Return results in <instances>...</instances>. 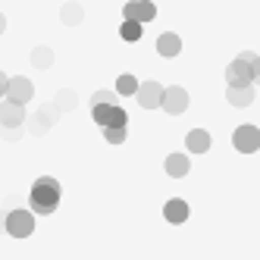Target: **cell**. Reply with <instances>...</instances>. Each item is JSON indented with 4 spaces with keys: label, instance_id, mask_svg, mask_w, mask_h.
<instances>
[{
    "label": "cell",
    "instance_id": "1",
    "mask_svg": "<svg viewBox=\"0 0 260 260\" xmlns=\"http://www.w3.org/2000/svg\"><path fill=\"white\" fill-rule=\"evenodd\" d=\"M60 182L53 179V176H41V179H35L31 185V194H28V210L31 213H41V216H50L53 210H57V204H60Z\"/></svg>",
    "mask_w": 260,
    "mask_h": 260
},
{
    "label": "cell",
    "instance_id": "2",
    "mask_svg": "<svg viewBox=\"0 0 260 260\" xmlns=\"http://www.w3.org/2000/svg\"><path fill=\"white\" fill-rule=\"evenodd\" d=\"M254 63H257V53L254 50H241L226 66V82L229 85H254Z\"/></svg>",
    "mask_w": 260,
    "mask_h": 260
},
{
    "label": "cell",
    "instance_id": "3",
    "mask_svg": "<svg viewBox=\"0 0 260 260\" xmlns=\"http://www.w3.org/2000/svg\"><path fill=\"white\" fill-rule=\"evenodd\" d=\"M4 229H7V235H13V238H28V235L35 232V213H31V210H22V207L10 210V213L4 216Z\"/></svg>",
    "mask_w": 260,
    "mask_h": 260
},
{
    "label": "cell",
    "instance_id": "4",
    "mask_svg": "<svg viewBox=\"0 0 260 260\" xmlns=\"http://www.w3.org/2000/svg\"><path fill=\"white\" fill-rule=\"evenodd\" d=\"M91 116H94V122L101 128H113V125H125L128 122L125 110L119 104H94L91 107Z\"/></svg>",
    "mask_w": 260,
    "mask_h": 260
},
{
    "label": "cell",
    "instance_id": "5",
    "mask_svg": "<svg viewBox=\"0 0 260 260\" xmlns=\"http://www.w3.org/2000/svg\"><path fill=\"white\" fill-rule=\"evenodd\" d=\"M160 107H163L170 116L185 113V110H188V91H185L182 85H170V88H163V101H160Z\"/></svg>",
    "mask_w": 260,
    "mask_h": 260
},
{
    "label": "cell",
    "instance_id": "6",
    "mask_svg": "<svg viewBox=\"0 0 260 260\" xmlns=\"http://www.w3.org/2000/svg\"><path fill=\"white\" fill-rule=\"evenodd\" d=\"M232 144H235V151H241V154L260 151V128L257 125H238L232 132Z\"/></svg>",
    "mask_w": 260,
    "mask_h": 260
},
{
    "label": "cell",
    "instance_id": "7",
    "mask_svg": "<svg viewBox=\"0 0 260 260\" xmlns=\"http://www.w3.org/2000/svg\"><path fill=\"white\" fill-rule=\"evenodd\" d=\"M31 98H35V85H31V79H25V76H13V79L7 82V101L25 107Z\"/></svg>",
    "mask_w": 260,
    "mask_h": 260
},
{
    "label": "cell",
    "instance_id": "8",
    "mask_svg": "<svg viewBox=\"0 0 260 260\" xmlns=\"http://www.w3.org/2000/svg\"><path fill=\"white\" fill-rule=\"evenodd\" d=\"M122 16L128 22H151L154 16H157V7L151 4V0H128V4L122 7Z\"/></svg>",
    "mask_w": 260,
    "mask_h": 260
},
{
    "label": "cell",
    "instance_id": "9",
    "mask_svg": "<svg viewBox=\"0 0 260 260\" xmlns=\"http://www.w3.org/2000/svg\"><path fill=\"white\" fill-rule=\"evenodd\" d=\"M135 98L144 110H157L160 101H163V85L160 82H138V91H135Z\"/></svg>",
    "mask_w": 260,
    "mask_h": 260
},
{
    "label": "cell",
    "instance_id": "10",
    "mask_svg": "<svg viewBox=\"0 0 260 260\" xmlns=\"http://www.w3.org/2000/svg\"><path fill=\"white\" fill-rule=\"evenodd\" d=\"M25 122V107L22 104H13V101H0V125L4 128H19Z\"/></svg>",
    "mask_w": 260,
    "mask_h": 260
},
{
    "label": "cell",
    "instance_id": "11",
    "mask_svg": "<svg viewBox=\"0 0 260 260\" xmlns=\"http://www.w3.org/2000/svg\"><path fill=\"white\" fill-rule=\"evenodd\" d=\"M57 113H60V110H57V107H53V104H50V107H41V110H38V113H35V119H31V125H28V128H31V135H44V132H47V128L53 125V119H57Z\"/></svg>",
    "mask_w": 260,
    "mask_h": 260
},
{
    "label": "cell",
    "instance_id": "12",
    "mask_svg": "<svg viewBox=\"0 0 260 260\" xmlns=\"http://www.w3.org/2000/svg\"><path fill=\"white\" fill-rule=\"evenodd\" d=\"M226 101L232 107H251L254 104V85H229L226 88Z\"/></svg>",
    "mask_w": 260,
    "mask_h": 260
},
{
    "label": "cell",
    "instance_id": "13",
    "mask_svg": "<svg viewBox=\"0 0 260 260\" xmlns=\"http://www.w3.org/2000/svg\"><path fill=\"white\" fill-rule=\"evenodd\" d=\"M188 204H185L182 198H173V201H166V207H163V216H166V222H173V226H179V222H185L188 219Z\"/></svg>",
    "mask_w": 260,
    "mask_h": 260
},
{
    "label": "cell",
    "instance_id": "14",
    "mask_svg": "<svg viewBox=\"0 0 260 260\" xmlns=\"http://www.w3.org/2000/svg\"><path fill=\"white\" fill-rule=\"evenodd\" d=\"M210 144H213V138H210V132H204V128H191L188 138H185V147H188L191 154H207Z\"/></svg>",
    "mask_w": 260,
    "mask_h": 260
},
{
    "label": "cell",
    "instance_id": "15",
    "mask_svg": "<svg viewBox=\"0 0 260 260\" xmlns=\"http://www.w3.org/2000/svg\"><path fill=\"white\" fill-rule=\"evenodd\" d=\"M179 50H182V38L176 31H163L157 38V53L160 57H179Z\"/></svg>",
    "mask_w": 260,
    "mask_h": 260
},
{
    "label": "cell",
    "instance_id": "16",
    "mask_svg": "<svg viewBox=\"0 0 260 260\" xmlns=\"http://www.w3.org/2000/svg\"><path fill=\"white\" fill-rule=\"evenodd\" d=\"M163 166H166V173H170L173 179H182V176H188V170H191V160L185 157V154H170Z\"/></svg>",
    "mask_w": 260,
    "mask_h": 260
},
{
    "label": "cell",
    "instance_id": "17",
    "mask_svg": "<svg viewBox=\"0 0 260 260\" xmlns=\"http://www.w3.org/2000/svg\"><path fill=\"white\" fill-rule=\"evenodd\" d=\"M60 22L63 25H82L85 22V7L82 4H63L60 7Z\"/></svg>",
    "mask_w": 260,
    "mask_h": 260
},
{
    "label": "cell",
    "instance_id": "18",
    "mask_svg": "<svg viewBox=\"0 0 260 260\" xmlns=\"http://www.w3.org/2000/svg\"><path fill=\"white\" fill-rule=\"evenodd\" d=\"M31 66L35 69H50L53 66V47H47V44H38V47H35L31 50Z\"/></svg>",
    "mask_w": 260,
    "mask_h": 260
},
{
    "label": "cell",
    "instance_id": "19",
    "mask_svg": "<svg viewBox=\"0 0 260 260\" xmlns=\"http://www.w3.org/2000/svg\"><path fill=\"white\" fill-rule=\"evenodd\" d=\"M79 104V98H76V91H69V88H63L60 94H57V101H53V107L60 110V113H66V110H72Z\"/></svg>",
    "mask_w": 260,
    "mask_h": 260
},
{
    "label": "cell",
    "instance_id": "20",
    "mask_svg": "<svg viewBox=\"0 0 260 260\" xmlns=\"http://www.w3.org/2000/svg\"><path fill=\"white\" fill-rule=\"evenodd\" d=\"M138 91V79L128 76V72H122V76L116 79V94H135Z\"/></svg>",
    "mask_w": 260,
    "mask_h": 260
},
{
    "label": "cell",
    "instance_id": "21",
    "mask_svg": "<svg viewBox=\"0 0 260 260\" xmlns=\"http://www.w3.org/2000/svg\"><path fill=\"white\" fill-rule=\"evenodd\" d=\"M141 31H144V25H141V22H128V19H125V22L119 25L122 41H138V38H141Z\"/></svg>",
    "mask_w": 260,
    "mask_h": 260
},
{
    "label": "cell",
    "instance_id": "22",
    "mask_svg": "<svg viewBox=\"0 0 260 260\" xmlns=\"http://www.w3.org/2000/svg\"><path fill=\"white\" fill-rule=\"evenodd\" d=\"M104 138L110 144H122L125 141V125H113V128H104Z\"/></svg>",
    "mask_w": 260,
    "mask_h": 260
},
{
    "label": "cell",
    "instance_id": "23",
    "mask_svg": "<svg viewBox=\"0 0 260 260\" xmlns=\"http://www.w3.org/2000/svg\"><path fill=\"white\" fill-rule=\"evenodd\" d=\"M94 104H119V101H116V91H94L91 107H94Z\"/></svg>",
    "mask_w": 260,
    "mask_h": 260
},
{
    "label": "cell",
    "instance_id": "24",
    "mask_svg": "<svg viewBox=\"0 0 260 260\" xmlns=\"http://www.w3.org/2000/svg\"><path fill=\"white\" fill-rule=\"evenodd\" d=\"M7 82H10V76H7V72H4V69H0V101H4V98H7Z\"/></svg>",
    "mask_w": 260,
    "mask_h": 260
},
{
    "label": "cell",
    "instance_id": "25",
    "mask_svg": "<svg viewBox=\"0 0 260 260\" xmlns=\"http://www.w3.org/2000/svg\"><path fill=\"white\" fill-rule=\"evenodd\" d=\"M254 85H260V57H257V63H254Z\"/></svg>",
    "mask_w": 260,
    "mask_h": 260
},
{
    "label": "cell",
    "instance_id": "26",
    "mask_svg": "<svg viewBox=\"0 0 260 260\" xmlns=\"http://www.w3.org/2000/svg\"><path fill=\"white\" fill-rule=\"evenodd\" d=\"M4 31H7V16L0 13V35H4Z\"/></svg>",
    "mask_w": 260,
    "mask_h": 260
}]
</instances>
